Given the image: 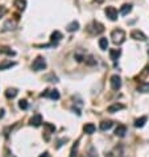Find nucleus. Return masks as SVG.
Returning a JSON list of instances; mask_svg holds the SVG:
<instances>
[{"mask_svg": "<svg viewBox=\"0 0 149 157\" xmlns=\"http://www.w3.org/2000/svg\"><path fill=\"white\" fill-rule=\"evenodd\" d=\"M111 38H112V42H114V44H116V45L123 44V42L125 41V32L123 29H120V28L114 29L111 32Z\"/></svg>", "mask_w": 149, "mask_h": 157, "instance_id": "obj_1", "label": "nucleus"}, {"mask_svg": "<svg viewBox=\"0 0 149 157\" xmlns=\"http://www.w3.org/2000/svg\"><path fill=\"white\" fill-rule=\"evenodd\" d=\"M87 30H89L91 35H100V33L104 32V25L99 21H92L91 24L89 25Z\"/></svg>", "mask_w": 149, "mask_h": 157, "instance_id": "obj_2", "label": "nucleus"}, {"mask_svg": "<svg viewBox=\"0 0 149 157\" xmlns=\"http://www.w3.org/2000/svg\"><path fill=\"white\" fill-rule=\"evenodd\" d=\"M32 69L35 70V71H41V70H45V69H46V61H45L44 57H40V56H38L37 58L33 61Z\"/></svg>", "mask_w": 149, "mask_h": 157, "instance_id": "obj_3", "label": "nucleus"}, {"mask_svg": "<svg viewBox=\"0 0 149 157\" xmlns=\"http://www.w3.org/2000/svg\"><path fill=\"white\" fill-rule=\"evenodd\" d=\"M104 13H106L107 17L111 20V21H116V20H117V9L115 7H112V5H108V7H106Z\"/></svg>", "mask_w": 149, "mask_h": 157, "instance_id": "obj_4", "label": "nucleus"}, {"mask_svg": "<svg viewBox=\"0 0 149 157\" xmlns=\"http://www.w3.org/2000/svg\"><path fill=\"white\" fill-rule=\"evenodd\" d=\"M131 38L136 40V41H147V35H145L144 32H141V30L139 29H133L131 32Z\"/></svg>", "mask_w": 149, "mask_h": 157, "instance_id": "obj_5", "label": "nucleus"}, {"mask_svg": "<svg viewBox=\"0 0 149 157\" xmlns=\"http://www.w3.org/2000/svg\"><path fill=\"white\" fill-rule=\"evenodd\" d=\"M109 83H111V88L115 91H117L120 87H122V78H120L119 75H112L111 79H109Z\"/></svg>", "mask_w": 149, "mask_h": 157, "instance_id": "obj_6", "label": "nucleus"}, {"mask_svg": "<svg viewBox=\"0 0 149 157\" xmlns=\"http://www.w3.org/2000/svg\"><path fill=\"white\" fill-rule=\"evenodd\" d=\"M41 96H49L50 99L58 101V99H60V93H58L57 90H45V93L41 94Z\"/></svg>", "mask_w": 149, "mask_h": 157, "instance_id": "obj_7", "label": "nucleus"}, {"mask_svg": "<svg viewBox=\"0 0 149 157\" xmlns=\"http://www.w3.org/2000/svg\"><path fill=\"white\" fill-rule=\"evenodd\" d=\"M29 124L33 125V127H40V125L42 124V116H41L40 114L32 116V118H30V120H29Z\"/></svg>", "mask_w": 149, "mask_h": 157, "instance_id": "obj_8", "label": "nucleus"}, {"mask_svg": "<svg viewBox=\"0 0 149 157\" xmlns=\"http://www.w3.org/2000/svg\"><path fill=\"white\" fill-rule=\"evenodd\" d=\"M16 28V21L12 19L7 20V21L4 22V25H3V30H13Z\"/></svg>", "mask_w": 149, "mask_h": 157, "instance_id": "obj_9", "label": "nucleus"}, {"mask_svg": "<svg viewBox=\"0 0 149 157\" xmlns=\"http://www.w3.org/2000/svg\"><path fill=\"white\" fill-rule=\"evenodd\" d=\"M62 38H63L62 33L58 32V30H54V32L52 33V36H50V40H52V42H54V45H57V42L61 41Z\"/></svg>", "mask_w": 149, "mask_h": 157, "instance_id": "obj_10", "label": "nucleus"}, {"mask_svg": "<svg viewBox=\"0 0 149 157\" xmlns=\"http://www.w3.org/2000/svg\"><path fill=\"white\" fill-rule=\"evenodd\" d=\"M127 133V128H125V125L120 124L116 127V130H115V135L119 136V137H124V135Z\"/></svg>", "mask_w": 149, "mask_h": 157, "instance_id": "obj_11", "label": "nucleus"}, {"mask_svg": "<svg viewBox=\"0 0 149 157\" xmlns=\"http://www.w3.org/2000/svg\"><path fill=\"white\" fill-rule=\"evenodd\" d=\"M13 5L19 11H24L25 7H27V0H13Z\"/></svg>", "mask_w": 149, "mask_h": 157, "instance_id": "obj_12", "label": "nucleus"}, {"mask_svg": "<svg viewBox=\"0 0 149 157\" xmlns=\"http://www.w3.org/2000/svg\"><path fill=\"white\" fill-rule=\"evenodd\" d=\"M147 120H148L147 116H141V118L136 119V120H135V127H136V128H143L145 125V123H147Z\"/></svg>", "mask_w": 149, "mask_h": 157, "instance_id": "obj_13", "label": "nucleus"}, {"mask_svg": "<svg viewBox=\"0 0 149 157\" xmlns=\"http://www.w3.org/2000/svg\"><path fill=\"white\" fill-rule=\"evenodd\" d=\"M0 54H7V56L13 57V56H16V52L12 50L11 48H8V46H1L0 48Z\"/></svg>", "mask_w": 149, "mask_h": 157, "instance_id": "obj_14", "label": "nucleus"}, {"mask_svg": "<svg viewBox=\"0 0 149 157\" xmlns=\"http://www.w3.org/2000/svg\"><path fill=\"white\" fill-rule=\"evenodd\" d=\"M66 29H67V32H75V30L79 29V22H78V21H71L70 24H67Z\"/></svg>", "mask_w": 149, "mask_h": 157, "instance_id": "obj_15", "label": "nucleus"}, {"mask_svg": "<svg viewBox=\"0 0 149 157\" xmlns=\"http://www.w3.org/2000/svg\"><path fill=\"white\" fill-rule=\"evenodd\" d=\"M124 108V106L123 104H120V103H115V104H111L108 107V112H117V111H120V110H123Z\"/></svg>", "mask_w": 149, "mask_h": 157, "instance_id": "obj_16", "label": "nucleus"}, {"mask_svg": "<svg viewBox=\"0 0 149 157\" xmlns=\"http://www.w3.org/2000/svg\"><path fill=\"white\" fill-rule=\"evenodd\" d=\"M15 65H16V62H12V61H3L1 64H0V71H1V70H7V69H9V67L15 66Z\"/></svg>", "mask_w": 149, "mask_h": 157, "instance_id": "obj_17", "label": "nucleus"}, {"mask_svg": "<svg viewBox=\"0 0 149 157\" xmlns=\"http://www.w3.org/2000/svg\"><path fill=\"white\" fill-rule=\"evenodd\" d=\"M120 54H122V50L120 49H111L109 50V57H111L112 61H116V59L120 57Z\"/></svg>", "mask_w": 149, "mask_h": 157, "instance_id": "obj_18", "label": "nucleus"}, {"mask_svg": "<svg viewBox=\"0 0 149 157\" xmlns=\"http://www.w3.org/2000/svg\"><path fill=\"white\" fill-rule=\"evenodd\" d=\"M131 11H132L131 4H123L122 8H120V13H122L123 16H127L128 13H131Z\"/></svg>", "mask_w": 149, "mask_h": 157, "instance_id": "obj_19", "label": "nucleus"}, {"mask_svg": "<svg viewBox=\"0 0 149 157\" xmlns=\"http://www.w3.org/2000/svg\"><path fill=\"white\" fill-rule=\"evenodd\" d=\"M83 131H85L87 135H92L95 132V125L92 123H87L85 127H83Z\"/></svg>", "mask_w": 149, "mask_h": 157, "instance_id": "obj_20", "label": "nucleus"}, {"mask_svg": "<svg viewBox=\"0 0 149 157\" xmlns=\"http://www.w3.org/2000/svg\"><path fill=\"white\" fill-rule=\"evenodd\" d=\"M114 125V123L112 122H109V120H104V122H102L100 123V130L102 131H108L109 128Z\"/></svg>", "mask_w": 149, "mask_h": 157, "instance_id": "obj_21", "label": "nucleus"}, {"mask_svg": "<svg viewBox=\"0 0 149 157\" xmlns=\"http://www.w3.org/2000/svg\"><path fill=\"white\" fill-rule=\"evenodd\" d=\"M99 48L102 50H107V49H108V40L104 38V37L99 38Z\"/></svg>", "mask_w": 149, "mask_h": 157, "instance_id": "obj_22", "label": "nucleus"}, {"mask_svg": "<svg viewBox=\"0 0 149 157\" xmlns=\"http://www.w3.org/2000/svg\"><path fill=\"white\" fill-rule=\"evenodd\" d=\"M16 95H17V90H16V88H8V90L5 91V96H7L8 99L15 98Z\"/></svg>", "mask_w": 149, "mask_h": 157, "instance_id": "obj_23", "label": "nucleus"}, {"mask_svg": "<svg viewBox=\"0 0 149 157\" xmlns=\"http://www.w3.org/2000/svg\"><path fill=\"white\" fill-rule=\"evenodd\" d=\"M137 91H140V93H149V82H144V83L139 85Z\"/></svg>", "mask_w": 149, "mask_h": 157, "instance_id": "obj_24", "label": "nucleus"}, {"mask_svg": "<svg viewBox=\"0 0 149 157\" xmlns=\"http://www.w3.org/2000/svg\"><path fill=\"white\" fill-rule=\"evenodd\" d=\"M85 62L87 65H90V66H94V65H96V59H94V57L92 56H87V57H85Z\"/></svg>", "mask_w": 149, "mask_h": 157, "instance_id": "obj_25", "label": "nucleus"}, {"mask_svg": "<svg viewBox=\"0 0 149 157\" xmlns=\"http://www.w3.org/2000/svg\"><path fill=\"white\" fill-rule=\"evenodd\" d=\"M45 81H48V82H58V78L54 75V74H48V75L45 77Z\"/></svg>", "mask_w": 149, "mask_h": 157, "instance_id": "obj_26", "label": "nucleus"}, {"mask_svg": "<svg viewBox=\"0 0 149 157\" xmlns=\"http://www.w3.org/2000/svg\"><path fill=\"white\" fill-rule=\"evenodd\" d=\"M19 107H20L21 110H28V107H29V104H28V102L25 101V99H21V101L19 102Z\"/></svg>", "mask_w": 149, "mask_h": 157, "instance_id": "obj_27", "label": "nucleus"}, {"mask_svg": "<svg viewBox=\"0 0 149 157\" xmlns=\"http://www.w3.org/2000/svg\"><path fill=\"white\" fill-rule=\"evenodd\" d=\"M77 149H78V141L75 143V145L71 148V153H70V157H75V153H77Z\"/></svg>", "mask_w": 149, "mask_h": 157, "instance_id": "obj_28", "label": "nucleus"}, {"mask_svg": "<svg viewBox=\"0 0 149 157\" xmlns=\"http://www.w3.org/2000/svg\"><path fill=\"white\" fill-rule=\"evenodd\" d=\"M44 125H45V127L48 128V130L50 131V132H54V131H55V127H54V125L49 124V123H44Z\"/></svg>", "mask_w": 149, "mask_h": 157, "instance_id": "obj_29", "label": "nucleus"}, {"mask_svg": "<svg viewBox=\"0 0 149 157\" xmlns=\"http://www.w3.org/2000/svg\"><path fill=\"white\" fill-rule=\"evenodd\" d=\"M5 13H7V8H5L4 5H0V19H1Z\"/></svg>", "mask_w": 149, "mask_h": 157, "instance_id": "obj_30", "label": "nucleus"}, {"mask_svg": "<svg viewBox=\"0 0 149 157\" xmlns=\"http://www.w3.org/2000/svg\"><path fill=\"white\" fill-rule=\"evenodd\" d=\"M90 152H91V155H90V157H96V152H95V149H94V147L92 145H90Z\"/></svg>", "mask_w": 149, "mask_h": 157, "instance_id": "obj_31", "label": "nucleus"}, {"mask_svg": "<svg viewBox=\"0 0 149 157\" xmlns=\"http://www.w3.org/2000/svg\"><path fill=\"white\" fill-rule=\"evenodd\" d=\"M38 157H50V155H49V152H44L42 155H40Z\"/></svg>", "mask_w": 149, "mask_h": 157, "instance_id": "obj_32", "label": "nucleus"}, {"mask_svg": "<svg viewBox=\"0 0 149 157\" xmlns=\"http://www.w3.org/2000/svg\"><path fill=\"white\" fill-rule=\"evenodd\" d=\"M4 112H5V111L3 110V108H1V110H0V119H1L3 116H4Z\"/></svg>", "mask_w": 149, "mask_h": 157, "instance_id": "obj_33", "label": "nucleus"}, {"mask_svg": "<svg viewBox=\"0 0 149 157\" xmlns=\"http://www.w3.org/2000/svg\"><path fill=\"white\" fill-rule=\"evenodd\" d=\"M96 1H98V3H102V1H103V0H96Z\"/></svg>", "mask_w": 149, "mask_h": 157, "instance_id": "obj_34", "label": "nucleus"}, {"mask_svg": "<svg viewBox=\"0 0 149 157\" xmlns=\"http://www.w3.org/2000/svg\"><path fill=\"white\" fill-rule=\"evenodd\" d=\"M148 53H149V48H148Z\"/></svg>", "mask_w": 149, "mask_h": 157, "instance_id": "obj_35", "label": "nucleus"}]
</instances>
